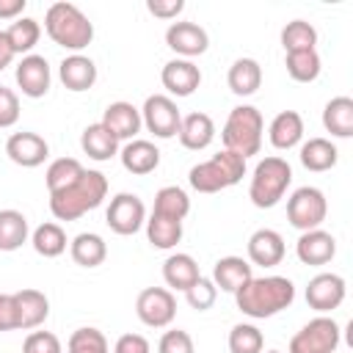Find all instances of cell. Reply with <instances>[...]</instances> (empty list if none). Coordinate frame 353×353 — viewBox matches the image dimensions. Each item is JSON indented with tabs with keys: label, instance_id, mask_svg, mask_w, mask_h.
I'll list each match as a JSON object with an SVG mask.
<instances>
[{
	"label": "cell",
	"instance_id": "1",
	"mask_svg": "<svg viewBox=\"0 0 353 353\" xmlns=\"http://www.w3.org/2000/svg\"><path fill=\"white\" fill-rule=\"evenodd\" d=\"M237 309L254 320L273 317L295 301V284L287 276H254L245 287L234 292Z\"/></svg>",
	"mask_w": 353,
	"mask_h": 353
},
{
	"label": "cell",
	"instance_id": "2",
	"mask_svg": "<svg viewBox=\"0 0 353 353\" xmlns=\"http://www.w3.org/2000/svg\"><path fill=\"white\" fill-rule=\"evenodd\" d=\"M108 196V179L102 171H83L72 185L50 193V212L58 221H77L88 210H97Z\"/></svg>",
	"mask_w": 353,
	"mask_h": 353
},
{
	"label": "cell",
	"instance_id": "3",
	"mask_svg": "<svg viewBox=\"0 0 353 353\" xmlns=\"http://www.w3.org/2000/svg\"><path fill=\"white\" fill-rule=\"evenodd\" d=\"M44 30L58 47L72 52H80L94 39V25L74 3H52L44 14Z\"/></svg>",
	"mask_w": 353,
	"mask_h": 353
},
{
	"label": "cell",
	"instance_id": "4",
	"mask_svg": "<svg viewBox=\"0 0 353 353\" xmlns=\"http://www.w3.org/2000/svg\"><path fill=\"white\" fill-rule=\"evenodd\" d=\"M243 174H245V157L223 149V152L212 154L210 160L193 165L188 174V182L199 193H218V190L237 185L243 179Z\"/></svg>",
	"mask_w": 353,
	"mask_h": 353
},
{
	"label": "cell",
	"instance_id": "5",
	"mask_svg": "<svg viewBox=\"0 0 353 353\" xmlns=\"http://www.w3.org/2000/svg\"><path fill=\"white\" fill-rule=\"evenodd\" d=\"M290 182H292L290 163L284 157H265L254 168V176L248 185V199L254 201V207L270 210L284 199Z\"/></svg>",
	"mask_w": 353,
	"mask_h": 353
},
{
	"label": "cell",
	"instance_id": "6",
	"mask_svg": "<svg viewBox=\"0 0 353 353\" xmlns=\"http://www.w3.org/2000/svg\"><path fill=\"white\" fill-rule=\"evenodd\" d=\"M262 130H265V119L254 105H237L226 124H223V146L240 157H251L259 152L262 146Z\"/></svg>",
	"mask_w": 353,
	"mask_h": 353
},
{
	"label": "cell",
	"instance_id": "7",
	"mask_svg": "<svg viewBox=\"0 0 353 353\" xmlns=\"http://www.w3.org/2000/svg\"><path fill=\"white\" fill-rule=\"evenodd\" d=\"M325 215H328V201H325V196H323L320 188L303 185L287 201V221L295 229H301V232L320 229V223L325 221Z\"/></svg>",
	"mask_w": 353,
	"mask_h": 353
},
{
	"label": "cell",
	"instance_id": "8",
	"mask_svg": "<svg viewBox=\"0 0 353 353\" xmlns=\"http://www.w3.org/2000/svg\"><path fill=\"white\" fill-rule=\"evenodd\" d=\"M339 336L342 331L336 320L320 314L290 339V353H334L339 347Z\"/></svg>",
	"mask_w": 353,
	"mask_h": 353
},
{
	"label": "cell",
	"instance_id": "9",
	"mask_svg": "<svg viewBox=\"0 0 353 353\" xmlns=\"http://www.w3.org/2000/svg\"><path fill=\"white\" fill-rule=\"evenodd\" d=\"M141 121L143 127L154 135V138H174L179 132V124H182V113L176 108V102L165 94H152L146 97L143 108H141Z\"/></svg>",
	"mask_w": 353,
	"mask_h": 353
},
{
	"label": "cell",
	"instance_id": "10",
	"mask_svg": "<svg viewBox=\"0 0 353 353\" xmlns=\"http://www.w3.org/2000/svg\"><path fill=\"white\" fill-rule=\"evenodd\" d=\"M135 314L149 328H165L176 317V298L165 287H146L135 301Z\"/></svg>",
	"mask_w": 353,
	"mask_h": 353
},
{
	"label": "cell",
	"instance_id": "11",
	"mask_svg": "<svg viewBox=\"0 0 353 353\" xmlns=\"http://www.w3.org/2000/svg\"><path fill=\"white\" fill-rule=\"evenodd\" d=\"M105 221L116 234L127 237V234H135L146 223V207L135 193H119V196L110 199Z\"/></svg>",
	"mask_w": 353,
	"mask_h": 353
},
{
	"label": "cell",
	"instance_id": "12",
	"mask_svg": "<svg viewBox=\"0 0 353 353\" xmlns=\"http://www.w3.org/2000/svg\"><path fill=\"white\" fill-rule=\"evenodd\" d=\"M345 292H347V287H345L342 276H336V273H317L306 284V303L314 312L325 314V312H334L345 301Z\"/></svg>",
	"mask_w": 353,
	"mask_h": 353
},
{
	"label": "cell",
	"instance_id": "13",
	"mask_svg": "<svg viewBox=\"0 0 353 353\" xmlns=\"http://www.w3.org/2000/svg\"><path fill=\"white\" fill-rule=\"evenodd\" d=\"M165 44H168L176 55H182V58L190 61V58L207 52L210 36H207V30H204L201 25H196V22H171L168 30H165Z\"/></svg>",
	"mask_w": 353,
	"mask_h": 353
},
{
	"label": "cell",
	"instance_id": "14",
	"mask_svg": "<svg viewBox=\"0 0 353 353\" xmlns=\"http://www.w3.org/2000/svg\"><path fill=\"white\" fill-rule=\"evenodd\" d=\"M14 77H17V85L22 88V94L30 97V99L44 97V94L50 91V80H52L47 58H44V55H33V52L25 55V58L17 63Z\"/></svg>",
	"mask_w": 353,
	"mask_h": 353
},
{
	"label": "cell",
	"instance_id": "15",
	"mask_svg": "<svg viewBox=\"0 0 353 353\" xmlns=\"http://www.w3.org/2000/svg\"><path fill=\"white\" fill-rule=\"evenodd\" d=\"M116 141H135V135L141 132L143 121H141V110L132 102H110L102 113L99 121Z\"/></svg>",
	"mask_w": 353,
	"mask_h": 353
},
{
	"label": "cell",
	"instance_id": "16",
	"mask_svg": "<svg viewBox=\"0 0 353 353\" xmlns=\"http://www.w3.org/2000/svg\"><path fill=\"white\" fill-rule=\"evenodd\" d=\"M6 154H8L11 163H17L22 168H36V165H41L47 160L50 146L36 132H14L6 141Z\"/></svg>",
	"mask_w": 353,
	"mask_h": 353
},
{
	"label": "cell",
	"instance_id": "17",
	"mask_svg": "<svg viewBox=\"0 0 353 353\" xmlns=\"http://www.w3.org/2000/svg\"><path fill=\"white\" fill-rule=\"evenodd\" d=\"M160 80H163V85H165L168 94H174V97H190L199 88V83H201V72H199V66L193 61L174 58V61H168L163 66Z\"/></svg>",
	"mask_w": 353,
	"mask_h": 353
},
{
	"label": "cell",
	"instance_id": "18",
	"mask_svg": "<svg viewBox=\"0 0 353 353\" xmlns=\"http://www.w3.org/2000/svg\"><path fill=\"white\" fill-rule=\"evenodd\" d=\"M295 254L303 265H325L336 254V240L331 232L309 229V232H301V237L295 243Z\"/></svg>",
	"mask_w": 353,
	"mask_h": 353
},
{
	"label": "cell",
	"instance_id": "19",
	"mask_svg": "<svg viewBox=\"0 0 353 353\" xmlns=\"http://www.w3.org/2000/svg\"><path fill=\"white\" fill-rule=\"evenodd\" d=\"M248 259L262 268H276L284 259V237L276 229H256L248 237Z\"/></svg>",
	"mask_w": 353,
	"mask_h": 353
},
{
	"label": "cell",
	"instance_id": "20",
	"mask_svg": "<svg viewBox=\"0 0 353 353\" xmlns=\"http://www.w3.org/2000/svg\"><path fill=\"white\" fill-rule=\"evenodd\" d=\"M58 77L69 91H88L97 83V66H94L91 58H85L80 52H72L61 61Z\"/></svg>",
	"mask_w": 353,
	"mask_h": 353
},
{
	"label": "cell",
	"instance_id": "21",
	"mask_svg": "<svg viewBox=\"0 0 353 353\" xmlns=\"http://www.w3.org/2000/svg\"><path fill=\"white\" fill-rule=\"evenodd\" d=\"M121 157V165L130 171V174H152L157 165H160V149L152 143V141H143V138H135V141H127L124 149L119 152Z\"/></svg>",
	"mask_w": 353,
	"mask_h": 353
},
{
	"label": "cell",
	"instance_id": "22",
	"mask_svg": "<svg viewBox=\"0 0 353 353\" xmlns=\"http://www.w3.org/2000/svg\"><path fill=\"white\" fill-rule=\"evenodd\" d=\"M251 279H254V270L243 256H221L212 268V284L232 295L240 287H245Z\"/></svg>",
	"mask_w": 353,
	"mask_h": 353
},
{
	"label": "cell",
	"instance_id": "23",
	"mask_svg": "<svg viewBox=\"0 0 353 353\" xmlns=\"http://www.w3.org/2000/svg\"><path fill=\"white\" fill-rule=\"evenodd\" d=\"M176 135H179V143H182L185 149L201 152V149H207V146L212 143V138H215V124H212V119H210L207 113L196 110V113H188V116L182 119Z\"/></svg>",
	"mask_w": 353,
	"mask_h": 353
},
{
	"label": "cell",
	"instance_id": "24",
	"mask_svg": "<svg viewBox=\"0 0 353 353\" xmlns=\"http://www.w3.org/2000/svg\"><path fill=\"white\" fill-rule=\"evenodd\" d=\"M14 303H17V317H19V328H39L47 314H50V301L44 292L39 290H19L14 292Z\"/></svg>",
	"mask_w": 353,
	"mask_h": 353
},
{
	"label": "cell",
	"instance_id": "25",
	"mask_svg": "<svg viewBox=\"0 0 353 353\" xmlns=\"http://www.w3.org/2000/svg\"><path fill=\"white\" fill-rule=\"evenodd\" d=\"M226 83H229L232 94H237V97H251V94H256V88L262 85V66H259L254 58H237V61L229 66Z\"/></svg>",
	"mask_w": 353,
	"mask_h": 353
},
{
	"label": "cell",
	"instance_id": "26",
	"mask_svg": "<svg viewBox=\"0 0 353 353\" xmlns=\"http://www.w3.org/2000/svg\"><path fill=\"white\" fill-rule=\"evenodd\" d=\"M268 135H270V143H273L276 149H292V146H298L301 138H303V119H301V113H295V110H281V113L270 121Z\"/></svg>",
	"mask_w": 353,
	"mask_h": 353
},
{
	"label": "cell",
	"instance_id": "27",
	"mask_svg": "<svg viewBox=\"0 0 353 353\" xmlns=\"http://www.w3.org/2000/svg\"><path fill=\"white\" fill-rule=\"evenodd\" d=\"M323 127L334 138H350L353 135V99L350 97H334L323 108Z\"/></svg>",
	"mask_w": 353,
	"mask_h": 353
},
{
	"label": "cell",
	"instance_id": "28",
	"mask_svg": "<svg viewBox=\"0 0 353 353\" xmlns=\"http://www.w3.org/2000/svg\"><path fill=\"white\" fill-rule=\"evenodd\" d=\"M201 273H199V265H196V259L190 256V254H171L165 262H163V279H165V284L168 287H174V290H188V287H193L196 284V279H199Z\"/></svg>",
	"mask_w": 353,
	"mask_h": 353
},
{
	"label": "cell",
	"instance_id": "29",
	"mask_svg": "<svg viewBox=\"0 0 353 353\" xmlns=\"http://www.w3.org/2000/svg\"><path fill=\"white\" fill-rule=\"evenodd\" d=\"M301 165L306 171H328L336 165L339 160V152L336 146L328 141V138H309L303 146H301Z\"/></svg>",
	"mask_w": 353,
	"mask_h": 353
},
{
	"label": "cell",
	"instance_id": "30",
	"mask_svg": "<svg viewBox=\"0 0 353 353\" xmlns=\"http://www.w3.org/2000/svg\"><path fill=\"white\" fill-rule=\"evenodd\" d=\"M80 146H83V152L91 157V160H110L116 152H119V141L97 121V124H88L85 130H83V135H80Z\"/></svg>",
	"mask_w": 353,
	"mask_h": 353
},
{
	"label": "cell",
	"instance_id": "31",
	"mask_svg": "<svg viewBox=\"0 0 353 353\" xmlns=\"http://www.w3.org/2000/svg\"><path fill=\"white\" fill-rule=\"evenodd\" d=\"M69 251H72V259H74L80 268H97V265H102L105 256H108L105 240H102L99 234H94V232L77 234V237L72 240Z\"/></svg>",
	"mask_w": 353,
	"mask_h": 353
},
{
	"label": "cell",
	"instance_id": "32",
	"mask_svg": "<svg viewBox=\"0 0 353 353\" xmlns=\"http://www.w3.org/2000/svg\"><path fill=\"white\" fill-rule=\"evenodd\" d=\"M146 237H149V243L154 248L168 251V248H174L182 240V221H174V218L152 212L149 221H146Z\"/></svg>",
	"mask_w": 353,
	"mask_h": 353
},
{
	"label": "cell",
	"instance_id": "33",
	"mask_svg": "<svg viewBox=\"0 0 353 353\" xmlns=\"http://www.w3.org/2000/svg\"><path fill=\"white\" fill-rule=\"evenodd\" d=\"M154 215H165V218H174V221H182L188 212H190V199L182 188L176 185H165L157 190L154 196V207H152Z\"/></svg>",
	"mask_w": 353,
	"mask_h": 353
},
{
	"label": "cell",
	"instance_id": "34",
	"mask_svg": "<svg viewBox=\"0 0 353 353\" xmlns=\"http://www.w3.org/2000/svg\"><path fill=\"white\" fill-rule=\"evenodd\" d=\"M28 240V218L19 210H0V251H17Z\"/></svg>",
	"mask_w": 353,
	"mask_h": 353
},
{
	"label": "cell",
	"instance_id": "35",
	"mask_svg": "<svg viewBox=\"0 0 353 353\" xmlns=\"http://www.w3.org/2000/svg\"><path fill=\"white\" fill-rule=\"evenodd\" d=\"M6 36H8V44H11L14 55H22V52L30 55V50L39 44L41 25H39L36 19H30V17H19V19H14V22L8 25Z\"/></svg>",
	"mask_w": 353,
	"mask_h": 353
},
{
	"label": "cell",
	"instance_id": "36",
	"mask_svg": "<svg viewBox=\"0 0 353 353\" xmlns=\"http://www.w3.org/2000/svg\"><path fill=\"white\" fill-rule=\"evenodd\" d=\"M30 243H33L36 254L52 259V256H61L66 251V232L58 223H41V226L33 229Z\"/></svg>",
	"mask_w": 353,
	"mask_h": 353
},
{
	"label": "cell",
	"instance_id": "37",
	"mask_svg": "<svg viewBox=\"0 0 353 353\" xmlns=\"http://www.w3.org/2000/svg\"><path fill=\"white\" fill-rule=\"evenodd\" d=\"M317 44V30L314 25L303 22V19H292L284 25L281 30V47L287 52H301V50H314Z\"/></svg>",
	"mask_w": 353,
	"mask_h": 353
},
{
	"label": "cell",
	"instance_id": "38",
	"mask_svg": "<svg viewBox=\"0 0 353 353\" xmlns=\"http://www.w3.org/2000/svg\"><path fill=\"white\" fill-rule=\"evenodd\" d=\"M287 74L298 83H312L320 74V55L317 50H301V52H287Z\"/></svg>",
	"mask_w": 353,
	"mask_h": 353
},
{
	"label": "cell",
	"instance_id": "39",
	"mask_svg": "<svg viewBox=\"0 0 353 353\" xmlns=\"http://www.w3.org/2000/svg\"><path fill=\"white\" fill-rule=\"evenodd\" d=\"M83 171H85V168H83L80 160H74V157H58V160H52L50 168H47V190L55 193V190L72 185Z\"/></svg>",
	"mask_w": 353,
	"mask_h": 353
},
{
	"label": "cell",
	"instance_id": "40",
	"mask_svg": "<svg viewBox=\"0 0 353 353\" xmlns=\"http://www.w3.org/2000/svg\"><path fill=\"white\" fill-rule=\"evenodd\" d=\"M262 331L251 323H237L229 331V353H262Z\"/></svg>",
	"mask_w": 353,
	"mask_h": 353
},
{
	"label": "cell",
	"instance_id": "41",
	"mask_svg": "<svg viewBox=\"0 0 353 353\" xmlns=\"http://www.w3.org/2000/svg\"><path fill=\"white\" fill-rule=\"evenodd\" d=\"M66 353H110L108 339L97 328H77L66 342Z\"/></svg>",
	"mask_w": 353,
	"mask_h": 353
},
{
	"label": "cell",
	"instance_id": "42",
	"mask_svg": "<svg viewBox=\"0 0 353 353\" xmlns=\"http://www.w3.org/2000/svg\"><path fill=\"white\" fill-rule=\"evenodd\" d=\"M185 298H188V303H190L196 312H207V309L215 303V298H218V287L212 284V279L199 276L196 284L185 290Z\"/></svg>",
	"mask_w": 353,
	"mask_h": 353
},
{
	"label": "cell",
	"instance_id": "43",
	"mask_svg": "<svg viewBox=\"0 0 353 353\" xmlns=\"http://www.w3.org/2000/svg\"><path fill=\"white\" fill-rule=\"evenodd\" d=\"M22 353H63V350H61V339L52 331H33L28 334Z\"/></svg>",
	"mask_w": 353,
	"mask_h": 353
},
{
	"label": "cell",
	"instance_id": "44",
	"mask_svg": "<svg viewBox=\"0 0 353 353\" xmlns=\"http://www.w3.org/2000/svg\"><path fill=\"white\" fill-rule=\"evenodd\" d=\"M157 353H196L193 347V339L188 331H165L160 336V345H157Z\"/></svg>",
	"mask_w": 353,
	"mask_h": 353
},
{
	"label": "cell",
	"instance_id": "45",
	"mask_svg": "<svg viewBox=\"0 0 353 353\" xmlns=\"http://www.w3.org/2000/svg\"><path fill=\"white\" fill-rule=\"evenodd\" d=\"M17 119H19V97L11 88L0 85V130L14 127Z\"/></svg>",
	"mask_w": 353,
	"mask_h": 353
},
{
	"label": "cell",
	"instance_id": "46",
	"mask_svg": "<svg viewBox=\"0 0 353 353\" xmlns=\"http://www.w3.org/2000/svg\"><path fill=\"white\" fill-rule=\"evenodd\" d=\"M113 353H152V347L141 334H121L113 345Z\"/></svg>",
	"mask_w": 353,
	"mask_h": 353
},
{
	"label": "cell",
	"instance_id": "47",
	"mask_svg": "<svg viewBox=\"0 0 353 353\" xmlns=\"http://www.w3.org/2000/svg\"><path fill=\"white\" fill-rule=\"evenodd\" d=\"M14 328H19V317H17L14 295L0 292V331H14Z\"/></svg>",
	"mask_w": 353,
	"mask_h": 353
},
{
	"label": "cell",
	"instance_id": "48",
	"mask_svg": "<svg viewBox=\"0 0 353 353\" xmlns=\"http://www.w3.org/2000/svg\"><path fill=\"white\" fill-rule=\"evenodd\" d=\"M185 8V0H146V11L160 19H174Z\"/></svg>",
	"mask_w": 353,
	"mask_h": 353
},
{
	"label": "cell",
	"instance_id": "49",
	"mask_svg": "<svg viewBox=\"0 0 353 353\" xmlns=\"http://www.w3.org/2000/svg\"><path fill=\"white\" fill-rule=\"evenodd\" d=\"M28 0H0V19H19Z\"/></svg>",
	"mask_w": 353,
	"mask_h": 353
},
{
	"label": "cell",
	"instance_id": "50",
	"mask_svg": "<svg viewBox=\"0 0 353 353\" xmlns=\"http://www.w3.org/2000/svg\"><path fill=\"white\" fill-rule=\"evenodd\" d=\"M11 61H14V50H11V44H8L6 30H0V72H3L6 66H11Z\"/></svg>",
	"mask_w": 353,
	"mask_h": 353
},
{
	"label": "cell",
	"instance_id": "51",
	"mask_svg": "<svg viewBox=\"0 0 353 353\" xmlns=\"http://www.w3.org/2000/svg\"><path fill=\"white\" fill-rule=\"evenodd\" d=\"M268 353H281V350H268Z\"/></svg>",
	"mask_w": 353,
	"mask_h": 353
}]
</instances>
